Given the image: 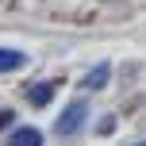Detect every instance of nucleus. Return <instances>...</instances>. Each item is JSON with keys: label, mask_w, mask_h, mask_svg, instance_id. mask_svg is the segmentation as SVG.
Instances as JSON below:
<instances>
[{"label": "nucleus", "mask_w": 146, "mask_h": 146, "mask_svg": "<svg viewBox=\"0 0 146 146\" xmlns=\"http://www.w3.org/2000/svg\"><path fill=\"white\" fill-rule=\"evenodd\" d=\"M108 131H115V119L104 115V119H100V135H108Z\"/></svg>", "instance_id": "423d86ee"}, {"label": "nucleus", "mask_w": 146, "mask_h": 146, "mask_svg": "<svg viewBox=\"0 0 146 146\" xmlns=\"http://www.w3.org/2000/svg\"><path fill=\"white\" fill-rule=\"evenodd\" d=\"M85 119H88V104H85V100H73L69 108L58 115V123H54V135H58V139H69V135H77L81 127H85Z\"/></svg>", "instance_id": "f257e3e1"}, {"label": "nucleus", "mask_w": 146, "mask_h": 146, "mask_svg": "<svg viewBox=\"0 0 146 146\" xmlns=\"http://www.w3.org/2000/svg\"><path fill=\"white\" fill-rule=\"evenodd\" d=\"M108 81H111V66H108V62H100V66H92V69H88L85 85H88V88H104Z\"/></svg>", "instance_id": "20e7f679"}, {"label": "nucleus", "mask_w": 146, "mask_h": 146, "mask_svg": "<svg viewBox=\"0 0 146 146\" xmlns=\"http://www.w3.org/2000/svg\"><path fill=\"white\" fill-rule=\"evenodd\" d=\"M139 146H146V142H139Z\"/></svg>", "instance_id": "0eeeda50"}, {"label": "nucleus", "mask_w": 146, "mask_h": 146, "mask_svg": "<svg viewBox=\"0 0 146 146\" xmlns=\"http://www.w3.org/2000/svg\"><path fill=\"white\" fill-rule=\"evenodd\" d=\"M54 92H58V85H50V81H46V85H35V88H31L27 100L35 104V108H46V104L54 100Z\"/></svg>", "instance_id": "7ed1b4c3"}, {"label": "nucleus", "mask_w": 146, "mask_h": 146, "mask_svg": "<svg viewBox=\"0 0 146 146\" xmlns=\"http://www.w3.org/2000/svg\"><path fill=\"white\" fill-rule=\"evenodd\" d=\"M23 62H27V58H23L19 50H8V46H0V73H12V69H19Z\"/></svg>", "instance_id": "39448f33"}, {"label": "nucleus", "mask_w": 146, "mask_h": 146, "mask_svg": "<svg viewBox=\"0 0 146 146\" xmlns=\"http://www.w3.org/2000/svg\"><path fill=\"white\" fill-rule=\"evenodd\" d=\"M8 146H42V131L38 127H19V131H12Z\"/></svg>", "instance_id": "f03ea898"}]
</instances>
